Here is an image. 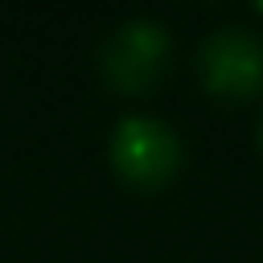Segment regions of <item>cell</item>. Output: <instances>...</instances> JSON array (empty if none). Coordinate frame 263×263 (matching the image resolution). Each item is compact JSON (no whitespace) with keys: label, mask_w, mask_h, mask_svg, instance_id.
<instances>
[{"label":"cell","mask_w":263,"mask_h":263,"mask_svg":"<svg viewBox=\"0 0 263 263\" xmlns=\"http://www.w3.org/2000/svg\"><path fill=\"white\" fill-rule=\"evenodd\" d=\"M164 58H168V29L152 16H136V21H123L107 37L103 74L123 90H140L160 74Z\"/></svg>","instance_id":"obj_2"},{"label":"cell","mask_w":263,"mask_h":263,"mask_svg":"<svg viewBox=\"0 0 263 263\" xmlns=\"http://www.w3.org/2000/svg\"><path fill=\"white\" fill-rule=\"evenodd\" d=\"M111 160L123 177H132L140 185H156L177 168L181 144L164 119L127 115V119H119V127L111 136Z\"/></svg>","instance_id":"obj_1"},{"label":"cell","mask_w":263,"mask_h":263,"mask_svg":"<svg viewBox=\"0 0 263 263\" xmlns=\"http://www.w3.org/2000/svg\"><path fill=\"white\" fill-rule=\"evenodd\" d=\"M201 74L218 95H251L263 86V37L242 25H222L201 45Z\"/></svg>","instance_id":"obj_3"}]
</instances>
